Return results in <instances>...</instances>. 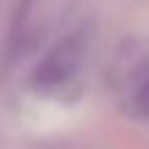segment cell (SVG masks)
I'll return each mask as SVG.
<instances>
[{
    "label": "cell",
    "mask_w": 149,
    "mask_h": 149,
    "mask_svg": "<svg viewBox=\"0 0 149 149\" xmlns=\"http://www.w3.org/2000/svg\"><path fill=\"white\" fill-rule=\"evenodd\" d=\"M86 53H88V33L86 31L69 33L36 64L31 74V86L36 91H58L69 86L83 69Z\"/></svg>",
    "instance_id": "cell-1"
},
{
    "label": "cell",
    "mask_w": 149,
    "mask_h": 149,
    "mask_svg": "<svg viewBox=\"0 0 149 149\" xmlns=\"http://www.w3.org/2000/svg\"><path fill=\"white\" fill-rule=\"evenodd\" d=\"M127 108L133 116L146 119L149 116V61L138 66L130 77V88H127Z\"/></svg>",
    "instance_id": "cell-2"
}]
</instances>
